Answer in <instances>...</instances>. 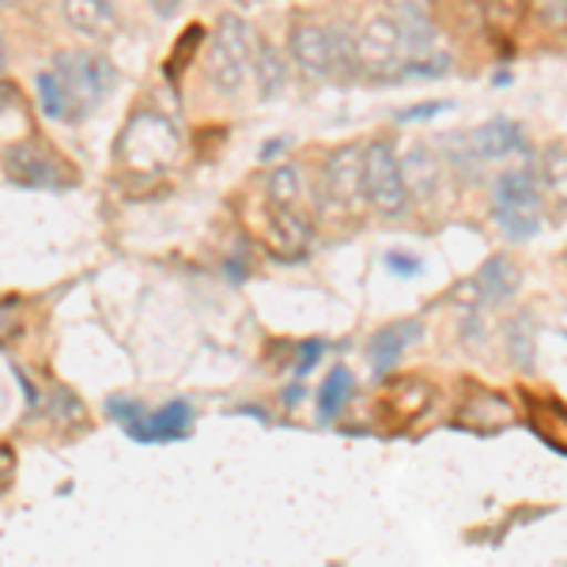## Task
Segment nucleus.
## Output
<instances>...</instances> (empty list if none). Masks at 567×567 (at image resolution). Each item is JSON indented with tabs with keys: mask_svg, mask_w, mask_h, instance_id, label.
Segmentation results:
<instances>
[{
	"mask_svg": "<svg viewBox=\"0 0 567 567\" xmlns=\"http://www.w3.org/2000/svg\"><path fill=\"white\" fill-rule=\"evenodd\" d=\"M254 45H258V34L239 16H219L213 42L205 45V76L213 91H219V95H239L250 84Z\"/></svg>",
	"mask_w": 567,
	"mask_h": 567,
	"instance_id": "1",
	"label": "nucleus"
},
{
	"mask_svg": "<svg viewBox=\"0 0 567 567\" xmlns=\"http://www.w3.org/2000/svg\"><path fill=\"white\" fill-rule=\"evenodd\" d=\"M492 219L515 243H526L542 231V186L526 167L503 171L492 182Z\"/></svg>",
	"mask_w": 567,
	"mask_h": 567,
	"instance_id": "2",
	"label": "nucleus"
},
{
	"mask_svg": "<svg viewBox=\"0 0 567 567\" xmlns=\"http://www.w3.org/2000/svg\"><path fill=\"white\" fill-rule=\"evenodd\" d=\"M53 72L61 76L69 99V117H87L91 110H99L110 99V91L117 87V69L106 53L99 50H72L61 53Z\"/></svg>",
	"mask_w": 567,
	"mask_h": 567,
	"instance_id": "3",
	"label": "nucleus"
},
{
	"mask_svg": "<svg viewBox=\"0 0 567 567\" xmlns=\"http://www.w3.org/2000/svg\"><path fill=\"white\" fill-rule=\"evenodd\" d=\"M322 213L329 219H360L368 208V194H363V144H344L326 159L322 167Z\"/></svg>",
	"mask_w": 567,
	"mask_h": 567,
	"instance_id": "4",
	"label": "nucleus"
},
{
	"mask_svg": "<svg viewBox=\"0 0 567 567\" xmlns=\"http://www.w3.org/2000/svg\"><path fill=\"white\" fill-rule=\"evenodd\" d=\"M110 416L125 427V435H130L133 443H144V446L182 443V439L189 435V427H194V409H189V401H171V405L148 413V409H141L136 401L114 398L110 401Z\"/></svg>",
	"mask_w": 567,
	"mask_h": 567,
	"instance_id": "5",
	"label": "nucleus"
},
{
	"mask_svg": "<svg viewBox=\"0 0 567 567\" xmlns=\"http://www.w3.org/2000/svg\"><path fill=\"white\" fill-rule=\"evenodd\" d=\"M363 194L379 216L398 219L409 213V189L401 178V163L390 141L363 144Z\"/></svg>",
	"mask_w": 567,
	"mask_h": 567,
	"instance_id": "6",
	"label": "nucleus"
},
{
	"mask_svg": "<svg viewBox=\"0 0 567 567\" xmlns=\"http://www.w3.org/2000/svg\"><path fill=\"white\" fill-rule=\"evenodd\" d=\"M355 65H360V76L398 84L401 69H405V50H401V34L393 16H374L355 34Z\"/></svg>",
	"mask_w": 567,
	"mask_h": 567,
	"instance_id": "7",
	"label": "nucleus"
},
{
	"mask_svg": "<svg viewBox=\"0 0 567 567\" xmlns=\"http://www.w3.org/2000/svg\"><path fill=\"white\" fill-rule=\"evenodd\" d=\"M69 163L53 155L42 141H20L4 152V175L27 189H65L72 175Z\"/></svg>",
	"mask_w": 567,
	"mask_h": 567,
	"instance_id": "8",
	"label": "nucleus"
},
{
	"mask_svg": "<svg viewBox=\"0 0 567 567\" xmlns=\"http://www.w3.org/2000/svg\"><path fill=\"white\" fill-rule=\"evenodd\" d=\"M122 141H125L122 155L130 163H141V167H163L178 148L175 130H171V122H163L159 114H141L130 130H125Z\"/></svg>",
	"mask_w": 567,
	"mask_h": 567,
	"instance_id": "9",
	"label": "nucleus"
},
{
	"mask_svg": "<svg viewBox=\"0 0 567 567\" xmlns=\"http://www.w3.org/2000/svg\"><path fill=\"white\" fill-rule=\"evenodd\" d=\"M291 61L307 80H333V31L326 23H296L288 39Z\"/></svg>",
	"mask_w": 567,
	"mask_h": 567,
	"instance_id": "10",
	"label": "nucleus"
},
{
	"mask_svg": "<svg viewBox=\"0 0 567 567\" xmlns=\"http://www.w3.org/2000/svg\"><path fill=\"white\" fill-rule=\"evenodd\" d=\"M465 141H470V148L481 163H499V159H511V155H526L529 148L523 125L511 122V117H492V122L477 125Z\"/></svg>",
	"mask_w": 567,
	"mask_h": 567,
	"instance_id": "11",
	"label": "nucleus"
},
{
	"mask_svg": "<svg viewBox=\"0 0 567 567\" xmlns=\"http://www.w3.org/2000/svg\"><path fill=\"white\" fill-rule=\"evenodd\" d=\"M473 296L481 299V307H499V303H511V299L518 296V288H523V272H518V265L511 258H488L481 265V272L470 280Z\"/></svg>",
	"mask_w": 567,
	"mask_h": 567,
	"instance_id": "12",
	"label": "nucleus"
},
{
	"mask_svg": "<svg viewBox=\"0 0 567 567\" xmlns=\"http://www.w3.org/2000/svg\"><path fill=\"white\" fill-rule=\"evenodd\" d=\"M65 20L91 42H110L122 31V16L110 0H65Z\"/></svg>",
	"mask_w": 567,
	"mask_h": 567,
	"instance_id": "13",
	"label": "nucleus"
},
{
	"mask_svg": "<svg viewBox=\"0 0 567 567\" xmlns=\"http://www.w3.org/2000/svg\"><path fill=\"white\" fill-rule=\"evenodd\" d=\"M401 163V178H405V189H409V200H420L427 205L435 194H439V155L427 148V144H413L405 155H398Z\"/></svg>",
	"mask_w": 567,
	"mask_h": 567,
	"instance_id": "14",
	"label": "nucleus"
},
{
	"mask_svg": "<svg viewBox=\"0 0 567 567\" xmlns=\"http://www.w3.org/2000/svg\"><path fill=\"white\" fill-rule=\"evenodd\" d=\"M420 337V322H413V318H405V322H390L382 326L379 333L371 337L368 344V360L374 374H386L401 363V355L409 352V344H413Z\"/></svg>",
	"mask_w": 567,
	"mask_h": 567,
	"instance_id": "15",
	"label": "nucleus"
},
{
	"mask_svg": "<svg viewBox=\"0 0 567 567\" xmlns=\"http://www.w3.org/2000/svg\"><path fill=\"white\" fill-rule=\"evenodd\" d=\"M250 80H258L261 99H277V95H284V87H288V61L280 58L277 45H269V42H258V45H254V69H250Z\"/></svg>",
	"mask_w": 567,
	"mask_h": 567,
	"instance_id": "16",
	"label": "nucleus"
},
{
	"mask_svg": "<svg viewBox=\"0 0 567 567\" xmlns=\"http://www.w3.org/2000/svg\"><path fill=\"white\" fill-rule=\"evenodd\" d=\"M349 398H352V371L333 368L329 379L322 382V390H318V416L337 420L344 413V405H349Z\"/></svg>",
	"mask_w": 567,
	"mask_h": 567,
	"instance_id": "17",
	"label": "nucleus"
},
{
	"mask_svg": "<svg viewBox=\"0 0 567 567\" xmlns=\"http://www.w3.org/2000/svg\"><path fill=\"white\" fill-rule=\"evenodd\" d=\"M507 352L511 360L523 371L534 368V352H537V333H534V318H515L507 326Z\"/></svg>",
	"mask_w": 567,
	"mask_h": 567,
	"instance_id": "18",
	"label": "nucleus"
},
{
	"mask_svg": "<svg viewBox=\"0 0 567 567\" xmlns=\"http://www.w3.org/2000/svg\"><path fill=\"white\" fill-rule=\"evenodd\" d=\"M34 91H39V106L42 114L50 117V122H61V117H69V99H65V87H61V76L58 72H39V80H34Z\"/></svg>",
	"mask_w": 567,
	"mask_h": 567,
	"instance_id": "19",
	"label": "nucleus"
},
{
	"mask_svg": "<svg viewBox=\"0 0 567 567\" xmlns=\"http://www.w3.org/2000/svg\"><path fill=\"white\" fill-rule=\"evenodd\" d=\"M443 155H446V163L454 167V175H465V178H477V171L484 167L477 155H473L465 136H443Z\"/></svg>",
	"mask_w": 567,
	"mask_h": 567,
	"instance_id": "20",
	"label": "nucleus"
},
{
	"mask_svg": "<svg viewBox=\"0 0 567 567\" xmlns=\"http://www.w3.org/2000/svg\"><path fill=\"white\" fill-rule=\"evenodd\" d=\"M545 189L556 197V205H564V194H567V178H564V144L556 141L553 148L545 152Z\"/></svg>",
	"mask_w": 567,
	"mask_h": 567,
	"instance_id": "21",
	"label": "nucleus"
},
{
	"mask_svg": "<svg viewBox=\"0 0 567 567\" xmlns=\"http://www.w3.org/2000/svg\"><path fill=\"white\" fill-rule=\"evenodd\" d=\"M322 352H326V344L322 341H310V344H303L299 349V363H296V379H303V374L315 368L318 360H322Z\"/></svg>",
	"mask_w": 567,
	"mask_h": 567,
	"instance_id": "22",
	"label": "nucleus"
},
{
	"mask_svg": "<svg viewBox=\"0 0 567 567\" xmlns=\"http://www.w3.org/2000/svg\"><path fill=\"white\" fill-rule=\"evenodd\" d=\"M386 265L393 272H401V277H420V272H424V265H420V258H413V254H390Z\"/></svg>",
	"mask_w": 567,
	"mask_h": 567,
	"instance_id": "23",
	"label": "nucleus"
},
{
	"mask_svg": "<svg viewBox=\"0 0 567 567\" xmlns=\"http://www.w3.org/2000/svg\"><path fill=\"white\" fill-rule=\"evenodd\" d=\"M443 110H451V103H424V106H413V110H401L398 122H427V117L443 114Z\"/></svg>",
	"mask_w": 567,
	"mask_h": 567,
	"instance_id": "24",
	"label": "nucleus"
},
{
	"mask_svg": "<svg viewBox=\"0 0 567 567\" xmlns=\"http://www.w3.org/2000/svg\"><path fill=\"white\" fill-rule=\"evenodd\" d=\"M564 8L567 0H542V20L548 27H564Z\"/></svg>",
	"mask_w": 567,
	"mask_h": 567,
	"instance_id": "25",
	"label": "nucleus"
},
{
	"mask_svg": "<svg viewBox=\"0 0 567 567\" xmlns=\"http://www.w3.org/2000/svg\"><path fill=\"white\" fill-rule=\"evenodd\" d=\"M178 8H182V0H152V12L159 16V20H171Z\"/></svg>",
	"mask_w": 567,
	"mask_h": 567,
	"instance_id": "26",
	"label": "nucleus"
},
{
	"mask_svg": "<svg viewBox=\"0 0 567 567\" xmlns=\"http://www.w3.org/2000/svg\"><path fill=\"white\" fill-rule=\"evenodd\" d=\"M8 106H16V87L8 84V80H0V114H4Z\"/></svg>",
	"mask_w": 567,
	"mask_h": 567,
	"instance_id": "27",
	"label": "nucleus"
},
{
	"mask_svg": "<svg viewBox=\"0 0 567 567\" xmlns=\"http://www.w3.org/2000/svg\"><path fill=\"white\" fill-rule=\"evenodd\" d=\"M4 69H8V45L0 39V76H4Z\"/></svg>",
	"mask_w": 567,
	"mask_h": 567,
	"instance_id": "28",
	"label": "nucleus"
},
{
	"mask_svg": "<svg viewBox=\"0 0 567 567\" xmlns=\"http://www.w3.org/2000/svg\"><path fill=\"white\" fill-rule=\"evenodd\" d=\"M0 4H4V0H0Z\"/></svg>",
	"mask_w": 567,
	"mask_h": 567,
	"instance_id": "29",
	"label": "nucleus"
}]
</instances>
